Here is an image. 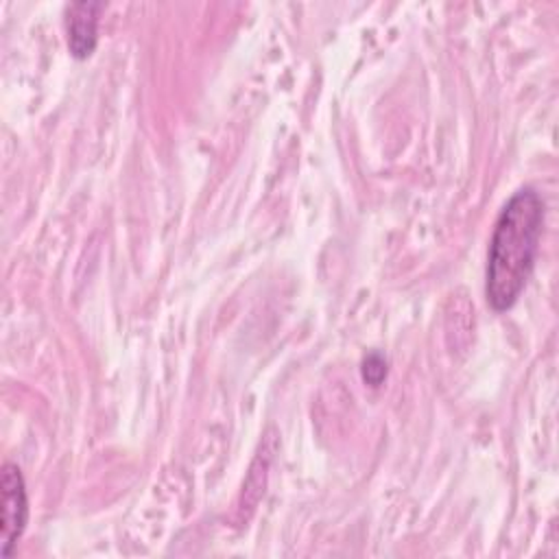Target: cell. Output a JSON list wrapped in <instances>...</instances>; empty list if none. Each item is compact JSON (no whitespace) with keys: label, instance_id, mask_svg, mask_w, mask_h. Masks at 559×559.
<instances>
[{"label":"cell","instance_id":"1","mask_svg":"<svg viewBox=\"0 0 559 559\" xmlns=\"http://www.w3.org/2000/svg\"><path fill=\"white\" fill-rule=\"evenodd\" d=\"M544 201L533 188L518 190L502 207L489 242L487 301L496 312L513 308L522 295L539 249Z\"/></svg>","mask_w":559,"mask_h":559},{"label":"cell","instance_id":"2","mask_svg":"<svg viewBox=\"0 0 559 559\" xmlns=\"http://www.w3.org/2000/svg\"><path fill=\"white\" fill-rule=\"evenodd\" d=\"M2 515H0V555L11 557L17 539L22 537L28 522V500L24 476L17 465L4 463L0 478Z\"/></svg>","mask_w":559,"mask_h":559},{"label":"cell","instance_id":"3","mask_svg":"<svg viewBox=\"0 0 559 559\" xmlns=\"http://www.w3.org/2000/svg\"><path fill=\"white\" fill-rule=\"evenodd\" d=\"M103 2H74L66 9L68 48L74 59H87L98 41V15Z\"/></svg>","mask_w":559,"mask_h":559},{"label":"cell","instance_id":"4","mask_svg":"<svg viewBox=\"0 0 559 559\" xmlns=\"http://www.w3.org/2000/svg\"><path fill=\"white\" fill-rule=\"evenodd\" d=\"M362 380L369 384V386H380L386 378V358L380 354V352H369L365 358H362Z\"/></svg>","mask_w":559,"mask_h":559}]
</instances>
